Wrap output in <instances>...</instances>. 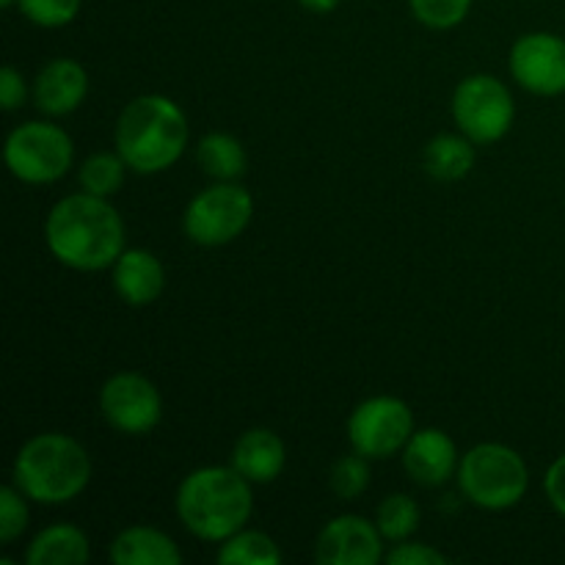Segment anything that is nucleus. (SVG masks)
I'll list each match as a JSON object with an SVG mask.
<instances>
[{
    "label": "nucleus",
    "instance_id": "9b49d317",
    "mask_svg": "<svg viewBox=\"0 0 565 565\" xmlns=\"http://www.w3.org/2000/svg\"><path fill=\"white\" fill-rule=\"evenodd\" d=\"M511 72L527 92L555 97L565 92V39L527 33L511 50Z\"/></svg>",
    "mask_w": 565,
    "mask_h": 565
},
{
    "label": "nucleus",
    "instance_id": "bb28decb",
    "mask_svg": "<svg viewBox=\"0 0 565 565\" xmlns=\"http://www.w3.org/2000/svg\"><path fill=\"white\" fill-rule=\"evenodd\" d=\"M28 527V508L22 502V491L6 486L0 491V541L11 544Z\"/></svg>",
    "mask_w": 565,
    "mask_h": 565
},
{
    "label": "nucleus",
    "instance_id": "f3484780",
    "mask_svg": "<svg viewBox=\"0 0 565 565\" xmlns=\"http://www.w3.org/2000/svg\"><path fill=\"white\" fill-rule=\"evenodd\" d=\"M116 565H180L182 555L174 541L154 527H130L116 535L110 546Z\"/></svg>",
    "mask_w": 565,
    "mask_h": 565
},
{
    "label": "nucleus",
    "instance_id": "7c9ffc66",
    "mask_svg": "<svg viewBox=\"0 0 565 565\" xmlns=\"http://www.w3.org/2000/svg\"><path fill=\"white\" fill-rule=\"evenodd\" d=\"M307 11H315V14H329L340 6V0H298Z\"/></svg>",
    "mask_w": 565,
    "mask_h": 565
},
{
    "label": "nucleus",
    "instance_id": "393cba45",
    "mask_svg": "<svg viewBox=\"0 0 565 565\" xmlns=\"http://www.w3.org/2000/svg\"><path fill=\"white\" fill-rule=\"evenodd\" d=\"M414 17L428 28H456L469 14L472 0H408Z\"/></svg>",
    "mask_w": 565,
    "mask_h": 565
},
{
    "label": "nucleus",
    "instance_id": "7ed1b4c3",
    "mask_svg": "<svg viewBox=\"0 0 565 565\" xmlns=\"http://www.w3.org/2000/svg\"><path fill=\"white\" fill-rule=\"evenodd\" d=\"M252 508V486L232 467L196 469L177 491V513L182 524L188 533L204 541H226L241 533Z\"/></svg>",
    "mask_w": 565,
    "mask_h": 565
},
{
    "label": "nucleus",
    "instance_id": "4468645a",
    "mask_svg": "<svg viewBox=\"0 0 565 565\" xmlns=\"http://www.w3.org/2000/svg\"><path fill=\"white\" fill-rule=\"evenodd\" d=\"M88 94V75L77 61L55 58L33 81L36 108L47 116H66L81 108Z\"/></svg>",
    "mask_w": 565,
    "mask_h": 565
},
{
    "label": "nucleus",
    "instance_id": "2f4dec72",
    "mask_svg": "<svg viewBox=\"0 0 565 565\" xmlns=\"http://www.w3.org/2000/svg\"><path fill=\"white\" fill-rule=\"evenodd\" d=\"M11 3H17V0H0V6H11Z\"/></svg>",
    "mask_w": 565,
    "mask_h": 565
},
{
    "label": "nucleus",
    "instance_id": "5701e85b",
    "mask_svg": "<svg viewBox=\"0 0 565 565\" xmlns=\"http://www.w3.org/2000/svg\"><path fill=\"white\" fill-rule=\"evenodd\" d=\"M375 527L392 544H401L408 535H414V530L419 527V508L412 497L406 494H392L386 497L379 505L375 513Z\"/></svg>",
    "mask_w": 565,
    "mask_h": 565
},
{
    "label": "nucleus",
    "instance_id": "c85d7f7f",
    "mask_svg": "<svg viewBox=\"0 0 565 565\" xmlns=\"http://www.w3.org/2000/svg\"><path fill=\"white\" fill-rule=\"evenodd\" d=\"M0 103H3L6 110H17L25 103V83H22V75L14 66H6L0 72Z\"/></svg>",
    "mask_w": 565,
    "mask_h": 565
},
{
    "label": "nucleus",
    "instance_id": "a211bd4d",
    "mask_svg": "<svg viewBox=\"0 0 565 565\" xmlns=\"http://www.w3.org/2000/svg\"><path fill=\"white\" fill-rule=\"evenodd\" d=\"M28 565H81L88 561V539L72 524L42 530L28 546Z\"/></svg>",
    "mask_w": 565,
    "mask_h": 565
},
{
    "label": "nucleus",
    "instance_id": "20e7f679",
    "mask_svg": "<svg viewBox=\"0 0 565 565\" xmlns=\"http://www.w3.org/2000/svg\"><path fill=\"white\" fill-rule=\"evenodd\" d=\"M92 480V461L81 441L66 434H39L22 445L14 461V486L33 502L61 505Z\"/></svg>",
    "mask_w": 565,
    "mask_h": 565
},
{
    "label": "nucleus",
    "instance_id": "6ab92c4d",
    "mask_svg": "<svg viewBox=\"0 0 565 565\" xmlns=\"http://www.w3.org/2000/svg\"><path fill=\"white\" fill-rule=\"evenodd\" d=\"M425 171L434 180L456 182L467 177L475 166V149L467 136H436L425 147L423 154Z\"/></svg>",
    "mask_w": 565,
    "mask_h": 565
},
{
    "label": "nucleus",
    "instance_id": "ddd939ff",
    "mask_svg": "<svg viewBox=\"0 0 565 565\" xmlns=\"http://www.w3.org/2000/svg\"><path fill=\"white\" fill-rule=\"evenodd\" d=\"M403 467L419 486H445L458 469L456 441L445 430L425 428L412 434L403 447Z\"/></svg>",
    "mask_w": 565,
    "mask_h": 565
},
{
    "label": "nucleus",
    "instance_id": "dca6fc26",
    "mask_svg": "<svg viewBox=\"0 0 565 565\" xmlns=\"http://www.w3.org/2000/svg\"><path fill=\"white\" fill-rule=\"evenodd\" d=\"M285 441L268 428L246 430L232 450V469H237L248 483H274L285 469Z\"/></svg>",
    "mask_w": 565,
    "mask_h": 565
},
{
    "label": "nucleus",
    "instance_id": "f257e3e1",
    "mask_svg": "<svg viewBox=\"0 0 565 565\" xmlns=\"http://www.w3.org/2000/svg\"><path fill=\"white\" fill-rule=\"evenodd\" d=\"M44 237L58 263L75 270H103L125 252V224L108 199L64 196L44 221Z\"/></svg>",
    "mask_w": 565,
    "mask_h": 565
},
{
    "label": "nucleus",
    "instance_id": "4be33fe9",
    "mask_svg": "<svg viewBox=\"0 0 565 565\" xmlns=\"http://www.w3.org/2000/svg\"><path fill=\"white\" fill-rule=\"evenodd\" d=\"M127 169H130V166L125 163V158H121L119 152L116 154L99 152V154H92V158L81 166V174L77 177H81L83 191L92 193V196L108 199L125 185Z\"/></svg>",
    "mask_w": 565,
    "mask_h": 565
},
{
    "label": "nucleus",
    "instance_id": "39448f33",
    "mask_svg": "<svg viewBox=\"0 0 565 565\" xmlns=\"http://www.w3.org/2000/svg\"><path fill=\"white\" fill-rule=\"evenodd\" d=\"M458 483L472 505L486 511H505L527 494V463L505 445H478L463 456Z\"/></svg>",
    "mask_w": 565,
    "mask_h": 565
},
{
    "label": "nucleus",
    "instance_id": "aec40b11",
    "mask_svg": "<svg viewBox=\"0 0 565 565\" xmlns=\"http://www.w3.org/2000/svg\"><path fill=\"white\" fill-rule=\"evenodd\" d=\"M196 160L204 174L218 182H235L246 171V152L243 143L230 132H210L199 141Z\"/></svg>",
    "mask_w": 565,
    "mask_h": 565
},
{
    "label": "nucleus",
    "instance_id": "9d476101",
    "mask_svg": "<svg viewBox=\"0 0 565 565\" xmlns=\"http://www.w3.org/2000/svg\"><path fill=\"white\" fill-rule=\"evenodd\" d=\"M99 412L110 428L141 436L160 423L163 403L152 381L138 373H119L105 381L99 392Z\"/></svg>",
    "mask_w": 565,
    "mask_h": 565
},
{
    "label": "nucleus",
    "instance_id": "b1692460",
    "mask_svg": "<svg viewBox=\"0 0 565 565\" xmlns=\"http://www.w3.org/2000/svg\"><path fill=\"white\" fill-rule=\"evenodd\" d=\"M364 458L367 456L356 452V456H345L334 463V469L329 475V483L337 497H342V500H356L359 494H364V489L370 483V467Z\"/></svg>",
    "mask_w": 565,
    "mask_h": 565
},
{
    "label": "nucleus",
    "instance_id": "f8f14e48",
    "mask_svg": "<svg viewBox=\"0 0 565 565\" xmlns=\"http://www.w3.org/2000/svg\"><path fill=\"white\" fill-rule=\"evenodd\" d=\"M384 535L362 516H340L326 524L315 544L320 565H375L384 557Z\"/></svg>",
    "mask_w": 565,
    "mask_h": 565
},
{
    "label": "nucleus",
    "instance_id": "a878e982",
    "mask_svg": "<svg viewBox=\"0 0 565 565\" xmlns=\"http://www.w3.org/2000/svg\"><path fill=\"white\" fill-rule=\"evenodd\" d=\"M22 14L42 28H61L81 11V0H17Z\"/></svg>",
    "mask_w": 565,
    "mask_h": 565
},
{
    "label": "nucleus",
    "instance_id": "6e6552de",
    "mask_svg": "<svg viewBox=\"0 0 565 565\" xmlns=\"http://www.w3.org/2000/svg\"><path fill=\"white\" fill-rule=\"evenodd\" d=\"M254 215L248 191L235 182H218L199 193L185 210V235L199 246H224L235 241Z\"/></svg>",
    "mask_w": 565,
    "mask_h": 565
},
{
    "label": "nucleus",
    "instance_id": "1a4fd4ad",
    "mask_svg": "<svg viewBox=\"0 0 565 565\" xmlns=\"http://www.w3.org/2000/svg\"><path fill=\"white\" fill-rule=\"evenodd\" d=\"M414 434V414L403 401L390 395L370 397L348 419L353 450L367 458H390L406 447Z\"/></svg>",
    "mask_w": 565,
    "mask_h": 565
},
{
    "label": "nucleus",
    "instance_id": "412c9836",
    "mask_svg": "<svg viewBox=\"0 0 565 565\" xmlns=\"http://www.w3.org/2000/svg\"><path fill=\"white\" fill-rule=\"evenodd\" d=\"M279 561L281 552L274 539L254 530H241L218 550V563L224 565H276Z\"/></svg>",
    "mask_w": 565,
    "mask_h": 565
},
{
    "label": "nucleus",
    "instance_id": "c756f323",
    "mask_svg": "<svg viewBox=\"0 0 565 565\" xmlns=\"http://www.w3.org/2000/svg\"><path fill=\"white\" fill-rule=\"evenodd\" d=\"M544 489H546V497H550V502L555 505V511L565 516V456L557 458V461L550 467V472H546L544 478Z\"/></svg>",
    "mask_w": 565,
    "mask_h": 565
},
{
    "label": "nucleus",
    "instance_id": "0eeeda50",
    "mask_svg": "<svg viewBox=\"0 0 565 565\" xmlns=\"http://www.w3.org/2000/svg\"><path fill=\"white\" fill-rule=\"evenodd\" d=\"M452 116L472 143H494L511 130L513 97L497 77L472 75L452 94Z\"/></svg>",
    "mask_w": 565,
    "mask_h": 565
},
{
    "label": "nucleus",
    "instance_id": "cd10ccee",
    "mask_svg": "<svg viewBox=\"0 0 565 565\" xmlns=\"http://www.w3.org/2000/svg\"><path fill=\"white\" fill-rule=\"evenodd\" d=\"M390 565H445L447 557L439 550H430L425 544H395V550L386 555Z\"/></svg>",
    "mask_w": 565,
    "mask_h": 565
},
{
    "label": "nucleus",
    "instance_id": "423d86ee",
    "mask_svg": "<svg viewBox=\"0 0 565 565\" xmlns=\"http://www.w3.org/2000/svg\"><path fill=\"white\" fill-rule=\"evenodd\" d=\"M72 138L47 121H28L6 138V166L11 174L31 185L55 182L72 166Z\"/></svg>",
    "mask_w": 565,
    "mask_h": 565
},
{
    "label": "nucleus",
    "instance_id": "2eb2a0df",
    "mask_svg": "<svg viewBox=\"0 0 565 565\" xmlns=\"http://www.w3.org/2000/svg\"><path fill=\"white\" fill-rule=\"evenodd\" d=\"M166 274L160 259L147 248H127L114 263V287L130 307H147L163 292Z\"/></svg>",
    "mask_w": 565,
    "mask_h": 565
},
{
    "label": "nucleus",
    "instance_id": "f03ea898",
    "mask_svg": "<svg viewBox=\"0 0 565 565\" xmlns=\"http://www.w3.org/2000/svg\"><path fill=\"white\" fill-rule=\"evenodd\" d=\"M188 147V119L174 99L143 94L116 121V152L138 174H158L177 163Z\"/></svg>",
    "mask_w": 565,
    "mask_h": 565
}]
</instances>
